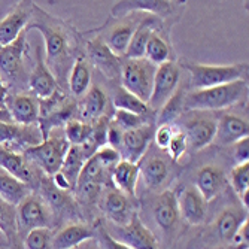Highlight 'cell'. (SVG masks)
Listing matches in <instances>:
<instances>
[{"label": "cell", "instance_id": "1", "mask_svg": "<svg viewBox=\"0 0 249 249\" xmlns=\"http://www.w3.org/2000/svg\"><path fill=\"white\" fill-rule=\"evenodd\" d=\"M27 29L39 30L45 40V63L58 78L67 72V63L72 60V37L64 22L33 5ZM26 29V30H27Z\"/></svg>", "mask_w": 249, "mask_h": 249}, {"label": "cell", "instance_id": "2", "mask_svg": "<svg viewBox=\"0 0 249 249\" xmlns=\"http://www.w3.org/2000/svg\"><path fill=\"white\" fill-rule=\"evenodd\" d=\"M246 96H248V81L239 79L231 84L187 93L184 100V109L201 110V112L221 110L239 103Z\"/></svg>", "mask_w": 249, "mask_h": 249}, {"label": "cell", "instance_id": "3", "mask_svg": "<svg viewBox=\"0 0 249 249\" xmlns=\"http://www.w3.org/2000/svg\"><path fill=\"white\" fill-rule=\"evenodd\" d=\"M182 66L190 73L191 87L194 88V91L231 84L234 81L245 79V76L248 75V63L209 66V64H200L194 61H182Z\"/></svg>", "mask_w": 249, "mask_h": 249}, {"label": "cell", "instance_id": "4", "mask_svg": "<svg viewBox=\"0 0 249 249\" xmlns=\"http://www.w3.org/2000/svg\"><path fill=\"white\" fill-rule=\"evenodd\" d=\"M69 148L71 145L66 141L64 133L50 134L48 138L43 139L40 143L27 148L22 152V157H24L27 161H30L33 166L45 172V175L53 176L60 170Z\"/></svg>", "mask_w": 249, "mask_h": 249}, {"label": "cell", "instance_id": "5", "mask_svg": "<svg viewBox=\"0 0 249 249\" xmlns=\"http://www.w3.org/2000/svg\"><path fill=\"white\" fill-rule=\"evenodd\" d=\"M157 67L145 58L130 60L121 63V87L139 100L148 105Z\"/></svg>", "mask_w": 249, "mask_h": 249}, {"label": "cell", "instance_id": "6", "mask_svg": "<svg viewBox=\"0 0 249 249\" xmlns=\"http://www.w3.org/2000/svg\"><path fill=\"white\" fill-rule=\"evenodd\" d=\"M17 230L22 239L29 231L36 229H51L53 211L40 196L32 193L15 208Z\"/></svg>", "mask_w": 249, "mask_h": 249}, {"label": "cell", "instance_id": "7", "mask_svg": "<svg viewBox=\"0 0 249 249\" xmlns=\"http://www.w3.org/2000/svg\"><path fill=\"white\" fill-rule=\"evenodd\" d=\"M106 231L115 240L128 246L130 249H160L157 237L141 221L138 213H133L127 224L112 225L110 230L106 229Z\"/></svg>", "mask_w": 249, "mask_h": 249}, {"label": "cell", "instance_id": "8", "mask_svg": "<svg viewBox=\"0 0 249 249\" xmlns=\"http://www.w3.org/2000/svg\"><path fill=\"white\" fill-rule=\"evenodd\" d=\"M179 81H180V69L175 60L158 66L154 76L152 93L148 102L149 109L160 110L164 106V103L175 94V91L179 87Z\"/></svg>", "mask_w": 249, "mask_h": 249}, {"label": "cell", "instance_id": "9", "mask_svg": "<svg viewBox=\"0 0 249 249\" xmlns=\"http://www.w3.org/2000/svg\"><path fill=\"white\" fill-rule=\"evenodd\" d=\"M193 112L194 114L184 124V134L187 145L196 151H200L213 143L216 133V118L212 117L209 112Z\"/></svg>", "mask_w": 249, "mask_h": 249}, {"label": "cell", "instance_id": "10", "mask_svg": "<svg viewBox=\"0 0 249 249\" xmlns=\"http://www.w3.org/2000/svg\"><path fill=\"white\" fill-rule=\"evenodd\" d=\"M26 32L21 33L12 43L0 50V78L6 84H14L24 75Z\"/></svg>", "mask_w": 249, "mask_h": 249}, {"label": "cell", "instance_id": "11", "mask_svg": "<svg viewBox=\"0 0 249 249\" xmlns=\"http://www.w3.org/2000/svg\"><path fill=\"white\" fill-rule=\"evenodd\" d=\"M179 218H182L190 225H200L206 221L208 203L201 197L194 185H188L176 196Z\"/></svg>", "mask_w": 249, "mask_h": 249}, {"label": "cell", "instance_id": "12", "mask_svg": "<svg viewBox=\"0 0 249 249\" xmlns=\"http://www.w3.org/2000/svg\"><path fill=\"white\" fill-rule=\"evenodd\" d=\"M154 131L155 130L151 123L143 127L136 128V130L124 131L123 142H121V146L118 151L121 160L138 164L143 158V155L148 149V145H149L151 139L154 138Z\"/></svg>", "mask_w": 249, "mask_h": 249}, {"label": "cell", "instance_id": "13", "mask_svg": "<svg viewBox=\"0 0 249 249\" xmlns=\"http://www.w3.org/2000/svg\"><path fill=\"white\" fill-rule=\"evenodd\" d=\"M152 216L155 224L166 236H172L179 224V212L176 194L173 191H163L152 201Z\"/></svg>", "mask_w": 249, "mask_h": 249}, {"label": "cell", "instance_id": "14", "mask_svg": "<svg viewBox=\"0 0 249 249\" xmlns=\"http://www.w3.org/2000/svg\"><path fill=\"white\" fill-rule=\"evenodd\" d=\"M6 110L12 121L18 125H35L39 121L40 114V105L39 99L33 94H8L6 97Z\"/></svg>", "mask_w": 249, "mask_h": 249}, {"label": "cell", "instance_id": "15", "mask_svg": "<svg viewBox=\"0 0 249 249\" xmlns=\"http://www.w3.org/2000/svg\"><path fill=\"white\" fill-rule=\"evenodd\" d=\"M33 5L30 2L18 3L2 21H0V47L12 43L21 33H24L32 18Z\"/></svg>", "mask_w": 249, "mask_h": 249}, {"label": "cell", "instance_id": "16", "mask_svg": "<svg viewBox=\"0 0 249 249\" xmlns=\"http://www.w3.org/2000/svg\"><path fill=\"white\" fill-rule=\"evenodd\" d=\"M29 88H30V94H33L39 100L51 97L58 89V82L54 73L48 69L47 63H45L42 57L40 45L36 47V63L29 76Z\"/></svg>", "mask_w": 249, "mask_h": 249}, {"label": "cell", "instance_id": "17", "mask_svg": "<svg viewBox=\"0 0 249 249\" xmlns=\"http://www.w3.org/2000/svg\"><path fill=\"white\" fill-rule=\"evenodd\" d=\"M0 169L17 178L21 182L27 184L29 187H32V190L36 184H40L36 170L37 167L27 161L21 152H12L5 148H0Z\"/></svg>", "mask_w": 249, "mask_h": 249}, {"label": "cell", "instance_id": "18", "mask_svg": "<svg viewBox=\"0 0 249 249\" xmlns=\"http://www.w3.org/2000/svg\"><path fill=\"white\" fill-rule=\"evenodd\" d=\"M248 221V211L240 206L225 208L213 224V234L221 243L231 245L242 224Z\"/></svg>", "mask_w": 249, "mask_h": 249}, {"label": "cell", "instance_id": "19", "mask_svg": "<svg viewBox=\"0 0 249 249\" xmlns=\"http://www.w3.org/2000/svg\"><path fill=\"white\" fill-rule=\"evenodd\" d=\"M87 48H88L89 61H91L106 78L114 79L121 75V58L112 53L100 37L88 40Z\"/></svg>", "mask_w": 249, "mask_h": 249}, {"label": "cell", "instance_id": "20", "mask_svg": "<svg viewBox=\"0 0 249 249\" xmlns=\"http://www.w3.org/2000/svg\"><path fill=\"white\" fill-rule=\"evenodd\" d=\"M96 236L94 227L85 224H69L53 234L51 249H76L88 240L96 239Z\"/></svg>", "mask_w": 249, "mask_h": 249}, {"label": "cell", "instance_id": "21", "mask_svg": "<svg viewBox=\"0 0 249 249\" xmlns=\"http://www.w3.org/2000/svg\"><path fill=\"white\" fill-rule=\"evenodd\" d=\"M248 134H249L248 121L233 114H225L216 120V133H215L213 143L222 146L233 145L237 141L248 138Z\"/></svg>", "mask_w": 249, "mask_h": 249}, {"label": "cell", "instance_id": "22", "mask_svg": "<svg viewBox=\"0 0 249 249\" xmlns=\"http://www.w3.org/2000/svg\"><path fill=\"white\" fill-rule=\"evenodd\" d=\"M131 12H148L158 17H167L173 12V2H166V0H127V2H118L110 9V15L114 18H124Z\"/></svg>", "mask_w": 249, "mask_h": 249}, {"label": "cell", "instance_id": "23", "mask_svg": "<svg viewBox=\"0 0 249 249\" xmlns=\"http://www.w3.org/2000/svg\"><path fill=\"white\" fill-rule=\"evenodd\" d=\"M225 184H227V179L219 167L205 166L198 170L194 187L206 200V203H209L221 194V191L225 188Z\"/></svg>", "mask_w": 249, "mask_h": 249}, {"label": "cell", "instance_id": "24", "mask_svg": "<svg viewBox=\"0 0 249 249\" xmlns=\"http://www.w3.org/2000/svg\"><path fill=\"white\" fill-rule=\"evenodd\" d=\"M128 197L120 190H107L102 200V211L114 225H124L133 216Z\"/></svg>", "mask_w": 249, "mask_h": 249}, {"label": "cell", "instance_id": "25", "mask_svg": "<svg viewBox=\"0 0 249 249\" xmlns=\"http://www.w3.org/2000/svg\"><path fill=\"white\" fill-rule=\"evenodd\" d=\"M139 175H142L143 182L148 188H160L169 178V164L163 157L149 155L138 163Z\"/></svg>", "mask_w": 249, "mask_h": 249}, {"label": "cell", "instance_id": "26", "mask_svg": "<svg viewBox=\"0 0 249 249\" xmlns=\"http://www.w3.org/2000/svg\"><path fill=\"white\" fill-rule=\"evenodd\" d=\"M107 106V96L103 89L97 85L89 87L88 91L84 94V99L79 105V117L81 121L93 123L105 115Z\"/></svg>", "mask_w": 249, "mask_h": 249}, {"label": "cell", "instance_id": "27", "mask_svg": "<svg viewBox=\"0 0 249 249\" xmlns=\"http://www.w3.org/2000/svg\"><path fill=\"white\" fill-rule=\"evenodd\" d=\"M157 21L154 17H146L142 18L139 26L136 27L131 40L128 43V48L125 51V58L130 60H139L145 57V50H146V43L151 37V35L157 30Z\"/></svg>", "mask_w": 249, "mask_h": 249}, {"label": "cell", "instance_id": "28", "mask_svg": "<svg viewBox=\"0 0 249 249\" xmlns=\"http://www.w3.org/2000/svg\"><path fill=\"white\" fill-rule=\"evenodd\" d=\"M33 193L32 187L21 182L5 170H0V198L8 205L17 208L27 196Z\"/></svg>", "mask_w": 249, "mask_h": 249}, {"label": "cell", "instance_id": "29", "mask_svg": "<svg viewBox=\"0 0 249 249\" xmlns=\"http://www.w3.org/2000/svg\"><path fill=\"white\" fill-rule=\"evenodd\" d=\"M139 179V166L134 163H128L121 160L112 170V180L124 193L128 198L136 197V188H138Z\"/></svg>", "mask_w": 249, "mask_h": 249}, {"label": "cell", "instance_id": "30", "mask_svg": "<svg viewBox=\"0 0 249 249\" xmlns=\"http://www.w3.org/2000/svg\"><path fill=\"white\" fill-rule=\"evenodd\" d=\"M141 19H128L118 24L114 30H110L109 35L106 36V47L114 53L117 57H124L125 51L128 48V43L131 40V36L139 26Z\"/></svg>", "mask_w": 249, "mask_h": 249}, {"label": "cell", "instance_id": "31", "mask_svg": "<svg viewBox=\"0 0 249 249\" xmlns=\"http://www.w3.org/2000/svg\"><path fill=\"white\" fill-rule=\"evenodd\" d=\"M91 84V66L89 60L84 55H78L69 75V89L75 97H82Z\"/></svg>", "mask_w": 249, "mask_h": 249}, {"label": "cell", "instance_id": "32", "mask_svg": "<svg viewBox=\"0 0 249 249\" xmlns=\"http://www.w3.org/2000/svg\"><path fill=\"white\" fill-rule=\"evenodd\" d=\"M143 58L148 60L155 67L161 66L167 61H172V50L169 47L167 40L158 33V29L151 35V37L146 43Z\"/></svg>", "mask_w": 249, "mask_h": 249}, {"label": "cell", "instance_id": "33", "mask_svg": "<svg viewBox=\"0 0 249 249\" xmlns=\"http://www.w3.org/2000/svg\"><path fill=\"white\" fill-rule=\"evenodd\" d=\"M84 163H85V160H84V157H82V154L79 151V146L71 145V148H69V151H67L64 160H63V164H61L58 172L67 179V182L71 184L72 191H75L76 180L79 178V173L82 170Z\"/></svg>", "mask_w": 249, "mask_h": 249}, {"label": "cell", "instance_id": "34", "mask_svg": "<svg viewBox=\"0 0 249 249\" xmlns=\"http://www.w3.org/2000/svg\"><path fill=\"white\" fill-rule=\"evenodd\" d=\"M114 106H115V109L127 110V112H131V114L142 115V117H149V114H151V109L146 103H143L136 96L128 93L123 87L117 88L115 96H114Z\"/></svg>", "mask_w": 249, "mask_h": 249}, {"label": "cell", "instance_id": "35", "mask_svg": "<svg viewBox=\"0 0 249 249\" xmlns=\"http://www.w3.org/2000/svg\"><path fill=\"white\" fill-rule=\"evenodd\" d=\"M184 100H185V91L182 87H178L175 94L164 103V106L160 109L158 115V124H173V121L180 115L184 109Z\"/></svg>", "mask_w": 249, "mask_h": 249}, {"label": "cell", "instance_id": "36", "mask_svg": "<svg viewBox=\"0 0 249 249\" xmlns=\"http://www.w3.org/2000/svg\"><path fill=\"white\" fill-rule=\"evenodd\" d=\"M91 131H93V123L71 120L64 125V138L69 142V145L79 146L91 136Z\"/></svg>", "mask_w": 249, "mask_h": 249}, {"label": "cell", "instance_id": "37", "mask_svg": "<svg viewBox=\"0 0 249 249\" xmlns=\"http://www.w3.org/2000/svg\"><path fill=\"white\" fill-rule=\"evenodd\" d=\"M106 172L107 169L97 160L96 155H93L84 163L79 178L76 180V185L85 184V182H96V184L103 185V182L106 180Z\"/></svg>", "mask_w": 249, "mask_h": 249}, {"label": "cell", "instance_id": "38", "mask_svg": "<svg viewBox=\"0 0 249 249\" xmlns=\"http://www.w3.org/2000/svg\"><path fill=\"white\" fill-rule=\"evenodd\" d=\"M51 229H36L22 237L24 249H51Z\"/></svg>", "mask_w": 249, "mask_h": 249}, {"label": "cell", "instance_id": "39", "mask_svg": "<svg viewBox=\"0 0 249 249\" xmlns=\"http://www.w3.org/2000/svg\"><path fill=\"white\" fill-rule=\"evenodd\" d=\"M114 121L123 131H130V130H136L139 127H143L146 124H149V117H142V115H136L131 114V112L127 110H120L117 109L114 114Z\"/></svg>", "mask_w": 249, "mask_h": 249}, {"label": "cell", "instance_id": "40", "mask_svg": "<svg viewBox=\"0 0 249 249\" xmlns=\"http://www.w3.org/2000/svg\"><path fill=\"white\" fill-rule=\"evenodd\" d=\"M0 229H2L8 240L12 239L14 236H18L15 208L5 203L2 198H0Z\"/></svg>", "mask_w": 249, "mask_h": 249}, {"label": "cell", "instance_id": "41", "mask_svg": "<svg viewBox=\"0 0 249 249\" xmlns=\"http://www.w3.org/2000/svg\"><path fill=\"white\" fill-rule=\"evenodd\" d=\"M230 184L234 193L240 197L243 193L249 191V161L243 164H236L230 173Z\"/></svg>", "mask_w": 249, "mask_h": 249}, {"label": "cell", "instance_id": "42", "mask_svg": "<svg viewBox=\"0 0 249 249\" xmlns=\"http://www.w3.org/2000/svg\"><path fill=\"white\" fill-rule=\"evenodd\" d=\"M187 139H185V134L184 131L180 130L179 127H176L175 130V134H173V138L167 146V154L170 155V158H173L175 161H178L180 157L184 155V152L187 151Z\"/></svg>", "mask_w": 249, "mask_h": 249}, {"label": "cell", "instance_id": "43", "mask_svg": "<svg viewBox=\"0 0 249 249\" xmlns=\"http://www.w3.org/2000/svg\"><path fill=\"white\" fill-rule=\"evenodd\" d=\"M102 188H103V185H100V184H96V182H85V184L76 185L73 193L78 196V198H79L81 201L91 203V201H94V200L99 197Z\"/></svg>", "mask_w": 249, "mask_h": 249}, {"label": "cell", "instance_id": "44", "mask_svg": "<svg viewBox=\"0 0 249 249\" xmlns=\"http://www.w3.org/2000/svg\"><path fill=\"white\" fill-rule=\"evenodd\" d=\"M97 157V160L107 169V170H114V167L121 161V157H120V152L114 148H110V146H103L100 148L96 154Z\"/></svg>", "mask_w": 249, "mask_h": 249}, {"label": "cell", "instance_id": "45", "mask_svg": "<svg viewBox=\"0 0 249 249\" xmlns=\"http://www.w3.org/2000/svg\"><path fill=\"white\" fill-rule=\"evenodd\" d=\"M175 130H176V125H173V124L158 125V128L154 131V141H155L157 146L166 151L173 138V134H175Z\"/></svg>", "mask_w": 249, "mask_h": 249}, {"label": "cell", "instance_id": "46", "mask_svg": "<svg viewBox=\"0 0 249 249\" xmlns=\"http://www.w3.org/2000/svg\"><path fill=\"white\" fill-rule=\"evenodd\" d=\"M96 233H97L96 240H99V243L102 245L103 249H130L128 246L120 243L118 240H115L114 237H112L106 231V229L103 227V225H97V227H96Z\"/></svg>", "mask_w": 249, "mask_h": 249}, {"label": "cell", "instance_id": "47", "mask_svg": "<svg viewBox=\"0 0 249 249\" xmlns=\"http://www.w3.org/2000/svg\"><path fill=\"white\" fill-rule=\"evenodd\" d=\"M233 146V158L236 164H243L249 161V136L237 141Z\"/></svg>", "mask_w": 249, "mask_h": 249}, {"label": "cell", "instance_id": "48", "mask_svg": "<svg viewBox=\"0 0 249 249\" xmlns=\"http://www.w3.org/2000/svg\"><path fill=\"white\" fill-rule=\"evenodd\" d=\"M123 134L124 131L114 123V121H109L107 125V136H106V145L114 148L117 151H120L121 142H123Z\"/></svg>", "mask_w": 249, "mask_h": 249}, {"label": "cell", "instance_id": "49", "mask_svg": "<svg viewBox=\"0 0 249 249\" xmlns=\"http://www.w3.org/2000/svg\"><path fill=\"white\" fill-rule=\"evenodd\" d=\"M9 94V88L6 87V84L3 82V79L0 78V107L6 109V97Z\"/></svg>", "mask_w": 249, "mask_h": 249}, {"label": "cell", "instance_id": "50", "mask_svg": "<svg viewBox=\"0 0 249 249\" xmlns=\"http://www.w3.org/2000/svg\"><path fill=\"white\" fill-rule=\"evenodd\" d=\"M8 245H9V249H24V246H22V239L19 236H14L12 239H9Z\"/></svg>", "mask_w": 249, "mask_h": 249}, {"label": "cell", "instance_id": "51", "mask_svg": "<svg viewBox=\"0 0 249 249\" xmlns=\"http://www.w3.org/2000/svg\"><path fill=\"white\" fill-rule=\"evenodd\" d=\"M0 121H3V123H14L11 115H9V112L6 109H2L0 107Z\"/></svg>", "mask_w": 249, "mask_h": 249}, {"label": "cell", "instance_id": "52", "mask_svg": "<svg viewBox=\"0 0 249 249\" xmlns=\"http://www.w3.org/2000/svg\"><path fill=\"white\" fill-rule=\"evenodd\" d=\"M76 249H84V245H82V246H79V248H76Z\"/></svg>", "mask_w": 249, "mask_h": 249}, {"label": "cell", "instance_id": "53", "mask_svg": "<svg viewBox=\"0 0 249 249\" xmlns=\"http://www.w3.org/2000/svg\"><path fill=\"white\" fill-rule=\"evenodd\" d=\"M84 249H94V248H84Z\"/></svg>", "mask_w": 249, "mask_h": 249}, {"label": "cell", "instance_id": "54", "mask_svg": "<svg viewBox=\"0 0 249 249\" xmlns=\"http://www.w3.org/2000/svg\"><path fill=\"white\" fill-rule=\"evenodd\" d=\"M2 233H3V231H2V229H0V234H2Z\"/></svg>", "mask_w": 249, "mask_h": 249}, {"label": "cell", "instance_id": "55", "mask_svg": "<svg viewBox=\"0 0 249 249\" xmlns=\"http://www.w3.org/2000/svg\"><path fill=\"white\" fill-rule=\"evenodd\" d=\"M0 50H2V47H0Z\"/></svg>", "mask_w": 249, "mask_h": 249}, {"label": "cell", "instance_id": "56", "mask_svg": "<svg viewBox=\"0 0 249 249\" xmlns=\"http://www.w3.org/2000/svg\"><path fill=\"white\" fill-rule=\"evenodd\" d=\"M0 170H2V169H0Z\"/></svg>", "mask_w": 249, "mask_h": 249}]
</instances>
